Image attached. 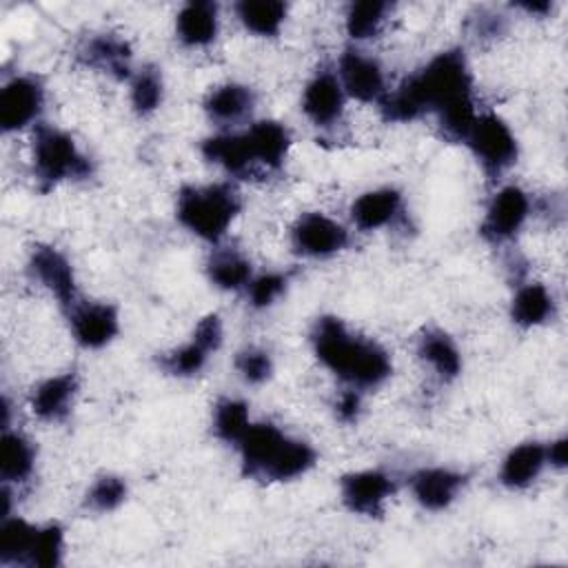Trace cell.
<instances>
[{
  "mask_svg": "<svg viewBox=\"0 0 568 568\" xmlns=\"http://www.w3.org/2000/svg\"><path fill=\"white\" fill-rule=\"evenodd\" d=\"M464 102H473V75L464 51L448 49L386 93L379 109L386 122H413L424 113L439 115Z\"/></svg>",
  "mask_w": 568,
  "mask_h": 568,
  "instance_id": "cell-1",
  "label": "cell"
},
{
  "mask_svg": "<svg viewBox=\"0 0 568 568\" xmlns=\"http://www.w3.org/2000/svg\"><path fill=\"white\" fill-rule=\"evenodd\" d=\"M311 342L317 359L351 388H375L390 377L388 353L377 342L351 333L339 317H320Z\"/></svg>",
  "mask_w": 568,
  "mask_h": 568,
  "instance_id": "cell-2",
  "label": "cell"
},
{
  "mask_svg": "<svg viewBox=\"0 0 568 568\" xmlns=\"http://www.w3.org/2000/svg\"><path fill=\"white\" fill-rule=\"evenodd\" d=\"M237 448L244 473L255 479L291 481L308 473L315 464V450L311 444L288 437L268 422L251 424L237 442Z\"/></svg>",
  "mask_w": 568,
  "mask_h": 568,
  "instance_id": "cell-3",
  "label": "cell"
},
{
  "mask_svg": "<svg viewBox=\"0 0 568 568\" xmlns=\"http://www.w3.org/2000/svg\"><path fill=\"white\" fill-rule=\"evenodd\" d=\"M240 195L231 184L182 186L178 193L175 217L193 235L217 242L240 213Z\"/></svg>",
  "mask_w": 568,
  "mask_h": 568,
  "instance_id": "cell-4",
  "label": "cell"
},
{
  "mask_svg": "<svg viewBox=\"0 0 568 568\" xmlns=\"http://www.w3.org/2000/svg\"><path fill=\"white\" fill-rule=\"evenodd\" d=\"M33 175L42 191L64 180H84L91 175V160L75 146L73 138L55 126L40 124L33 133Z\"/></svg>",
  "mask_w": 568,
  "mask_h": 568,
  "instance_id": "cell-5",
  "label": "cell"
},
{
  "mask_svg": "<svg viewBox=\"0 0 568 568\" xmlns=\"http://www.w3.org/2000/svg\"><path fill=\"white\" fill-rule=\"evenodd\" d=\"M464 144L488 175H499L517 160V140L510 126L493 111L477 113Z\"/></svg>",
  "mask_w": 568,
  "mask_h": 568,
  "instance_id": "cell-6",
  "label": "cell"
},
{
  "mask_svg": "<svg viewBox=\"0 0 568 568\" xmlns=\"http://www.w3.org/2000/svg\"><path fill=\"white\" fill-rule=\"evenodd\" d=\"M222 344V322L215 313L202 317L186 344L166 353L162 357V368L175 377H191L197 375L211 353H215Z\"/></svg>",
  "mask_w": 568,
  "mask_h": 568,
  "instance_id": "cell-7",
  "label": "cell"
},
{
  "mask_svg": "<svg viewBox=\"0 0 568 568\" xmlns=\"http://www.w3.org/2000/svg\"><path fill=\"white\" fill-rule=\"evenodd\" d=\"M291 244L304 257H331L348 244V231L324 213H304L291 229Z\"/></svg>",
  "mask_w": 568,
  "mask_h": 568,
  "instance_id": "cell-8",
  "label": "cell"
},
{
  "mask_svg": "<svg viewBox=\"0 0 568 568\" xmlns=\"http://www.w3.org/2000/svg\"><path fill=\"white\" fill-rule=\"evenodd\" d=\"M44 106V87L33 75H16L0 91L2 131H20L33 124Z\"/></svg>",
  "mask_w": 568,
  "mask_h": 568,
  "instance_id": "cell-9",
  "label": "cell"
},
{
  "mask_svg": "<svg viewBox=\"0 0 568 568\" xmlns=\"http://www.w3.org/2000/svg\"><path fill=\"white\" fill-rule=\"evenodd\" d=\"M528 215H530L528 193L513 184L504 186L493 195L486 209V215L481 222V235L488 242L501 244L521 231Z\"/></svg>",
  "mask_w": 568,
  "mask_h": 568,
  "instance_id": "cell-10",
  "label": "cell"
},
{
  "mask_svg": "<svg viewBox=\"0 0 568 568\" xmlns=\"http://www.w3.org/2000/svg\"><path fill=\"white\" fill-rule=\"evenodd\" d=\"M337 78L344 93L359 102H379L388 93L379 62L359 49H346L339 55Z\"/></svg>",
  "mask_w": 568,
  "mask_h": 568,
  "instance_id": "cell-11",
  "label": "cell"
},
{
  "mask_svg": "<svg viewBox=\"0 0 568 568\" xmlns=\"http://www.w3.org/2000/svg\"><path fill=\"white\" fill-rule=\"evenodd\" d=\"M29 273L36 282H40L58 304L69 313L75 306V277L71 262L53 246L38 244L29 255Z\"/></svg>",
  "mask_w": 568,
  "mask_h": 568,
  "instance_id": "cell-12",
  "label": "cell"
},
{
  "mask_svg": "<svg viewBox=\"0 0 568 568\" xmlns=\"http://www.w3.org/2000/svg\"><path fill=\"white\" fill-rule=\"evenodd\" d=\"M395 484L382 470H357L348 473L339 481V495L351 513L377 517L384 513L386 499L393 495Z\"/></svg>",
  "mask_w": 568,
  "mask_h": 568,
  "instance_id": "cell-13",
  "label": "cell"
},
{
  "mask_svg": "<svg viewBox=\"0 0 568 568\" xmlns=\"http://www.w3.org/2000/svg\"><path fill=\"white\" fill-rule=\"evenodd\" d=\"M69 324L82 348H102L120 331L118 308L106 302H75L69 311Z\"/></svg>",
  "mask_w": 568,
  "mask_h": 568,
  "instance_id": "cell-14",
  "label": "cell"
},
{
  "mask_svg": "<svg viewBox=\"0 0 568 568\" xmlns=\"http://www.w3.org/2000/svg\"><path fill=\"white\" fill-rule=\"evenodd\" d=\"M346 93L339 78L331 69H320L306 82L302 93V111L315 126H331L344 113Z\"/></svg>",
  "mask_w": 568,
  "mask_h": 568,
  "instance_id": "cell-15",
  "label": "cell"
},
{
  "mask_svg": "<svg viewBox=\"0 0 568 568\" xmlns=\"http://www.w3.org/2000/svg\"><path fill=\"white\" fill-rule=\"evenodd\" d=\"M78 58L87 67L115 80H126L131 75V47L111 33L87 38L78 49Z\"/></svg>",
  "mask_w": 568,
  "mask_h": 568,
  "instance_id": "cell-16",
  "label": "cell"
},
{
  "mask_svg": "<svg viewBox=\"0 0 568 568\" xmlns=\"http://www.w3.org/2000/svg\"><path fill=\"white\" fill-rule=\"evenodd\" d=\"M466 477L450 468H422L410 477L415 501L426 510H444L459 495Z\"/></svg>",
  "mask_w": 568,
  "mask_h": 568,
  "instance_id": "cell-17",
  "label": "cell"
},
{
  "mask_svg": "<svg viewBox=\"0 0 568 568\" xmlns=\"http://www.w3.org/2000/svg\"><path fill=\"white\" fill-rule=\"evenodd\" d=\"M78 390V377L73 371L53 375L40 382L29 399L31 413L42 422H60L69 415Z\"/></svg>",
  "mask_w": 568,
  "mask_h": 568,
  "instance_id": "cell-18",
  "label": "cell"
},
{
  "mask_svg": "<svg viewBox=\"0 0 568 568\" xmlns=\"http://www.w3.org/2000/svg\"><path fill=\"white\" fill-rule=\"evenodd\" d=\"M244 135H246L255 166H262L266 171H277L284 164V158L291 149V133L284 124L275 120H262L251 124L244 131Z\"/></svg>",
  "mask_w": 568,
  "mask_h": 568,
  "instance_id": "cell-19",
  "label": "cell"
},
{
  "mask_svg": "<svg viewBox=\"0 0 568 568\" xmlns=\"http://www.w3.org/2000/svg\"><path fill=\"white\" fill-rule=\"evenodd\" d=\"M402 211V193L390 186L362 193L351 204V220L359 231H377L395 222Z\"/></svg>",
  "mask_w": 568,
  "mask_h": 568,
  "instance_id": "cell-20",
  "label": "cell"
},
{
  "mask_svg": "<svg viewBox=\"0 0 568 568\" xmlns=\"http://www.w3.org/2000/svg\"><path fill=\"white\" fill-rule=\"evenodd\" d=\"M202 155L222 166L231 175H251L257 166L253 162L248 142L244 131L242 133H220L211 135L202 142Z\"/></svg>",
  "mask_w": 568,
  "mask_h": 568,
  "instance_id": "cell-21",
  "label": "cell"
},
{
  "mask_svg": "<svg viewBox=\"0 0 568 568\" xmlns=\"http://www.w3.org/2000/svg\"><path fill=\"white\" fill-rule=\"evenodd\" d=\"M546 464V446L539 442H526L504 457L499 479L510 490H524L539 477Z\"/></svg>",
  "mask_w": 568,
  "mask_h": 568,
  "instance_id": "cell-22",
  "label": "cell"
},
{
  "mask_svg": "<svg viewBox=\"0 0 568 568\" xmlns=\"http://www.w3.org/2000/svg\"><path fill=\"white\" fill-rule=\"evenodd\" d=\"M217 4L215 2H189L175 16V33L184 47H206L217 36Z\"/></svg>",
  "mask_w": 568,
  "mask_h": 568,
  "instance_id": "cell-23",
  "label": "cell"
},
{
  "mask_svg": "<svg viewBox=\"0 0 568 568\" xmlns=\"http://www.w3.org/2000/svg\"><path fill=\"white\" fill-rule=\"evenodd\" d=\"M253 104H255L253 91L237 82L220 84L204 98L206 115L220 124H235L244 120L253 111Z\"/></svg>",
  "mask_w": 568,
  "mask_h": 568,
  "instance_id": "cell-24",
  "label": "cell"
},
{
  "mask_svg": "<svg viewBox=\"0 0 568 568\" xmlns=\"http://www.w3.org/2000/svg\"><path fill=\"white\" fill-rule=\"evenodd\" d=\"M417 353L444 382L455 379L462 371L459 348L453 342V337L444 331H437V328L424 331L417 342Z\"/></svg>",
  "mask_w": 568,
  "mask_h": 568,
  "instance_id": "cell-25",
  "label": "cell"
},
{
  "mask_svg": "<svg viewBox=\"0 0 568 568\" xmlns=\"http://www.w3.org/2000/svg\"><path fill=\"white\" fill-rule=\"evenodd\" d=\"M555 313V300L544 284L530 282L517 288L510 302V317L515 324L530 328L546 324Z\"/></svg>",
  "mask_w": 568,
  "mask_h": 568,
  "instance_id": "cell-26",
  "label": "cell"
},
{
  "mask_svg": "<svg viewBox=\"0 0 568 568\" xmlns=\"http://www.w3.org/2000/svg\"><path fill=\"white\" fill-rule=\"evenodd\" d=\"M206 275L222 291H240L253 280V268L237 248H217L206 262Z\"/></svg>",
  "mask_w": 568,
  "mask_h": 568,
  "instance_id": "cell-27",
  "label": "cell"
},
{
  "mask_svg": "<svg viewBox=\"0 0 568 568\" xmlns=\"http://www.w3.org/2000/svg\"><path fill=\"white\" fill-rule=\"evenodd\" d=\"M36 448L33 444L18 430L4 428L2 433V453H0V475L4 484L27 481L33 473Z\"/></svg>",
  "mask_w": 568,
  "mask_h": 568,
  "instance_id": "cell-28",
  "label": "cell"
},
{
  "mask_svg": "<svg viewBox=\"0 0 568 568\" xmlns=\"http://www.w3.org/2000/svg\"><path fill=\"white\" fill-rule=\"evenodd\" d=\"M235 13L246 31L260 38H273L284 24L286 4L277 0H242L235 4Z\"/></svg>",
  "mask_w": 568,
  "mask_h": 568,
  "instance_id": "cell-29",
  "label": "cell"
},
{
  "mask_svg": "<svg viewBox=\"0 0 568 568\" xmlns=\"http://www.w3.org/2000/svg\"><path fill=\"white\" fill-rule=\"evenodd\" d=\"M38 526L20 519L4 517L0 526V561L2 564H27Z\"/></svg>",
  "mask_w": 568,
  "mask_h": 568,
  "instance_id": "cell-30",
  "label": "cell"
},
{
  "mask_svg": "<svg viewBox=\"0 0 568 568\" xmlns=\"http://www.w3.org/2000/svg\"><path fill=\"white\" fill-rule=\"evenodd\" d=\"M248 426H251L248 406L242 399L222 397L215 404V408H213V430L222 442L237 446V442L244 437Z\"/></svg>",
  "mask_w": 568,
  "mask_h": 568,
  "instance_id": "cell-31",
  "label": "cell"
},
{
  "mask_svg": "<svg viewBox=\"0 0 568 568\" xmlns=\"http://www.w3.org/2000/svg\"><path fill=\"white\" fill-rule=\"evenodd\" d=\"M388 11H390V4L375 2V0L351 4L346 11V33L353 40L375 38L382 31Z\"/></svg>",
  "mask_w": 568,
  "mask_h": 568,
  "instance_id": "cell-32",
  "label": "cell"
},
{
  "mask_svg": "<svg viewBox=\"0 0 568 568\" xmlns=\"http://www.w3.org/2000/svg\"><path fill=\"white\" fill-rule=\"evenodd\" d=\"M164 84L162 73L155 67L140 69L131 80V106L138 115H149L162 104Z\"/></svg>",
  "mask_w": 568,
  "mask_h": 568,
  "instance_id": "cell-33",
  "label": "cell"
},
{
  "mask_svg": "<svg viewBox=\"0 0 568 568\" xmlns=\"http://www.w3.org/2000/svg\"><path fill=\"white\" fill-rule=\"evenodd\" d=\"M62 548H64V532L58 524L38 526L27 564L38 568H53L62 559Z\"/></svg>",
  "mask_w": 568,
  "mask_h": 568,
  "instance_id": "cell-34",
  "label": "cell"
},
{
  "mask_svg": "<svg viewBox=\"0 0 568 568\" xmlns=\"http://www.w3.org/2000/svg\"><path fill=\"white\" fill-rule=\"evenodd\" d=\"M126 497V484L118 475L100 477L87 493V506L98 513H109L118 508Z\"/></svg>",
  "mask_w": 568,
  "mask_h": 568,
  "instance_id": "cell-35",
  "label": "cell"
},
{
  "mask_svg": "<svg viewBox=\"0 0 568 568\" xmlns=\"http://www.w3.org/2000/svg\"><path fill=\"white\" fill-rule=\"evenodd\" d=\"M235 368L246 384H264L273 373V359L266 351L248 346L237 353Z\"/></svg>",
  "mask_w": 568,
  "mask_h": 568,
  "instance_id": "cell-36",
  "label": "cell"
},
{
  "mask_svg": "<svg viewBox=\"0 0 568 568\" xmlns=\"http://www.w3.org/2000/svg\"><path fill=\"white\" fill-rule=\"evenodd\" d=\"M288 277L282 273H264L248 282V302L253 308H266L271 306L284 291H286Z\"/></svg>",
  "mask_w": 568,
  "mask_h": 568,
  "instance_id": "cell-37",
  "label": "cell"
},
{
  "mask_svg": "<svg viewBox=\"0 0 568 568\" xmlns=\"http://www.w3.org/2000/svg\"><path fill=\"white\" fill-rule=\"evenodd\" d=\"M359 406H362V399H359V390L357 388H348L339 395L337 404H335V410H337V417L346 424L355 422L357 415H359Z\"/></svg>",
  "mask_w": 568,
  "mask_h": 568,
  "instance_id": "cell-38",
  "label": "cell"
},
{
  "mask_svg": "<svg viewBox=\"0 0 568 568\" xmlns=\"http://www.w3.org/2000/svg\"><path fill=\"white\" fill-rule=\"evenodd\" d=\"M504 29V18L497 13H486L479 11V18L475 20V33L477 36H499Z\"/></svg>",
  "mask_w": 568,
  "mask_h": 568,
  "instance_id": "cell-39",
  "label": "cell"
},
{
  "mask_svg": "<svg viewBox=\"0 0 568 568\" xmlns=\"http://www.w3.org/2000/svg\"><path fill=\"white\" fill-rule=\"evenodd\" d=\"M546 462L561 468L566 464V439L559 437L550 446H546Z\"/></svg>",
  "mask_w": 568,
  "mask_h": 568,
  "instance_id": "cell-40",
  "label": "cell"
},
{
  "mask_svg": "<svg viewBox=\"0 0 568 568\" xmlns=\"http://www.w3.org/2000/svg\"><path fill=\"white\" fill-rule=\"evenodd\" d=\"M521 9H526L528 13H546V11H550V2H521L519 4Z\"/></svg>",
  "mask_w": 568,
  "mask_h": 568,
  "instance_id": "cell-41",
  "label": "cell"
}]
</instances>
